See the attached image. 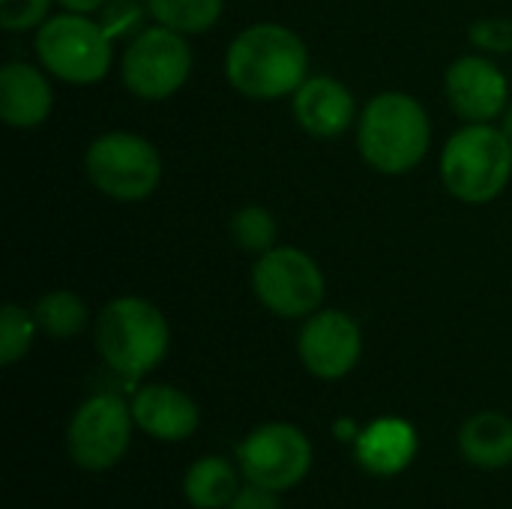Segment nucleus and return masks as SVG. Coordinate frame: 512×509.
I'll return each instance as SVG.
<instances>
[{
    "label": "nucleus",
    "mask_w": 512,
    "mask_h": 509,
    "mask_svg": "<svg viewBox=\"0 0 512 509\" xmlns=\"http://www.w3.org/2000/svg\"><path fill=\"white\" fill-rule=\"evenodd\" d=\"M225 78L246 99L294 96L309 78V48L285 24H249L225 51Z\"/></svg>",
    "instance_id": "obj_1"
},
{
    "label": "nucleus",
    "mask_w": 512,
    "mask_h": 509,
    "mask_svg": "<svg viewBox=\"0 0 512 509\" xmlns=\"http://www.w3.org/2000/svg\"><path fill=\"white\" fill-rule=\"evenodd\" d=\"M432 144V123L420 99L402 90L372 96L357 120V147L369 168L387 177L414 171Z\"/></svg>",
    "instance_id": "obj_2"
},
{
    "label": "nucleus",
    "mask_w": 512,
    "mask_h": 509,
    "mask_svg": "<svg viewBox=\"0 0 512 509\" xmlns=\"http://www.w3.org/2000/svg\"><path fill=\"white\" fill-rule=\"evenodd\" d=\"M93 342L108 369L123 378H141L165 360L171 327L150 300L117 297L96 315Z\"/></svg>",
    "instance_id": "obj_3"
},
{
    "label": "nucleus",
    "mask_w": 512,
    "mask_h": 509,
    "mask_svg": "<svg viewBox=\"0 0 512 509\" xmlns=\"http://www.w3.org/2000/svg\"><path fill=\"white\" fill-rule=\"evenodd\" d=\"M441 180L462 204H489L512 180V141L501 126L468 123L441 150Z\"/></svg>",
    "instance_id": "obj_4"
},
{
    "label": "nucleus",
    "mask_w": 512,
    "mask_h": 509,
    "mask_svg": "<svg viewBox=\"0 0 512 509\" xmlns=\"http://www.w3.org/2000/svg\"><path fill=\"white\" fill-rule=\"evenodd\" d=\"M33 45L42 69L75 87L99 84L114 63V39L81 12L48 15L36 27Z\"/></svg>",
    "instance_id": "obj_5"
},
{
    "label": "nucleus",
    "mask_w": 512,
    "mask_h": 509,
    "mask_svg": "<svg viewBox=\"0 0 512 509\" xmlns=\"http://www.w3.org/2000/svg\"><path fill=\"white\" fill-rule=\"evenodd\" d=\"M87 180L111 201L135 204L150 198L162 183V156L144 135L105 132L84 153Z\"/></svg>",
    "instance_id": "obj_6"
},
{
    "label": "nucleus",
    "mask_w": 512,
    "mask_h": 509,
    "mask_svg": "<svg viewBox=\"0 0 512 509\" xmlns=\"http://www.w3.org/2000/svg\"><path fill=\"white\" fill-rule=\"evenodd\" d=\"M192 63L189 39L171 27L153 24L129 39L120 57V78L132 96L144 102H162L189 81Z\"/></svg>",
    "instance_id": "obj_7"
},
{
    "label": "nucleus",
    "mask_w": 512,
    "mask_h": 509,
    "mask_svg": "<svg viewBox=\"0 0 512 509\" xmlns=\"http://www.w3.org/2000/svg\"><path fill=\"white\" fill-rule=\"evenodd\" d=\"M252 291L279 318L315 315L324 303V273L312 255L294 246H273L252 267Z\"/></svg>",
    "instance_id": "obj_8"
},
{
    "label": "nucleus",
    "mask_w": 512,
    "mask_h": 509,
    "mask_svg": "<svg viewBox=\"0 0 512 509\" xmlns=\"http://www.w3.org/2000/svg\"><path fill=\"white\" fill-rule=\"evenodd\" d=\"M132 408L114 393L90 396L69 420L66 450L72 462L84 471H108L117 465L129 447L132 435Z\"/></svg>",
    "instance_id": "obj_9"
},
{
    "label": "nucleus",
    "mask_w": 512,
    "mask_h": 509,
    "mask_svg": "<svg viewBox=\"0 0 512 509\" xmlns=\"http://www.w3.org/2000/svg\"><path fill=\"white\" fill-rule=\"evenodd\" d=\"M312 465L309 438L288 423H264L240 444V471L270 492L297 486Z\"/></svg>",
    "instance_id": "obj_10"
},
{
    "label": "nucleus",
    "mask_w": 512,
    "mask_h": 509,
    "mask_svg": "<svg viewBox=\"0 0 512 509\" xmlns=\"http://www.w3.org/2000/svg\"><path fill=\"white\" fill-rule=\"evenodd\" d=\"M297 354L306 372H312L315 378L339 381L360 363V354H363L360 324L348 312H339V309L315 312L300 330Z\"/></svg>",
    "instance_id": "obj_11"
},
{
    "label": "nucleus",
    "mask_w": 512,
    "mask_h": 509,
    "mask_svg": "<svg viewBox=\"0 0 512 509\" xmlns=\"http://www.w3.org/2000/svg\"><path fill=\"white\" fill-rule=\"evenodd\" d=\"M450 108L468 123H492L504 117L510 84L495 60L483 54H465L450 63L444 75Z\"/></svg>",
    "instance_id": "obj_12"
},
{
    "label": "nucleus",
    "mask_w": 512,
    "mask_h": 509,
    "mask_svg": "<svg viewBox=\"0 0 512 509\" xmlns=\"http://www.w3.org/2000/svg\"><path fill=\"white\" fill-rule=\"evenodd\" d=\"M294 120L315 138H336L357 123L354 93L333 75H309L291 99Z\"/></svg>",
    "instance_id": "obj_13"
},
{
    "label": "nucleus",
    "mask_w": 512,
    "mask_h": 509,
    "mask_svg": "<svg viewBox=\"0 0 512 509\" xmlns=\"http://www.w3.org/2000/svg\"><path fill=\"white\" fill-rule=\"evenodd\" d=\"M54 108V90L45 69L24 60L0 66V117L9 129H36Z\"/></svg>",
    "instance_id": "obj_14"
},
{
    "label": "nucleus",
    "mask_w": 512,
    "mask_h": 509,
    "mask_svg": "<svg viewBox=\"0 0 512 509\" xmlns=\"http://www.w3.org/2000/svg\"><path fill=\"white\" fill-rule=\"evenodd\" d=\"M135 426L159 441H183L198 429V405L177 387L147 384L132 399Z\"/></svg>",
    "instance_id": "obj_15"
},
{
    "label": "nucleus",
    "mask_w": 512,
    "mask_h": 509,
    "mask_svg": "<svg viewBox=\"0 0 512 509\" xmlns=\"http://www.w3.org/2000/svg\"><path fill=\"white\" fill-rule=\"evenodd\" d=\"M417 453V435L405 420L384 417L357 435V459L372 474H399Z\"/></svg>",
    "instance_id": "obj_16"
},
{
    "label": "nucleus",
    "mask_w": 512,
    "mask_h": 509,
    "mask_svg": "<svg viewBox=\"0 0 512 509\" xmlns=\"http://www.w3.org/2000/svg\"><path fill=\"white\" fill-rule=\"evenodd\" d=\"M459 447L465 459L483 471H498L512 462V420L498 411H483L474 414L462 432H459Z\"/></svg>",
    "instance_id": "obj_17"
},
{
    "label": "nucleus",
    "mask_w": 512,
    "mask_h": 509,
    "mask_svg": "<svg viewBox=\"0 0 512 509\" xmlns=\"http://www.w3.org/2000/svg\"><path fill=\"white\" fill-rule=\"evenodd\" d=\"M183 492H186V501L198 509L231 507V501L240 492L237 471L225 459L207 456L189 468V474L183 480Z\"/></svg>",
    "instance_id": "obj_18"
},
{
    "label": "nucleus",
    "mask_w": 512,
    "mask_h": 509,
    "mask_svg": "<svg viewBox=\"0 0 512 509\" xmlns=\"http://www.w3.org/2000/svg\"><path fill=\"white\" fill-rule=\"evenodd\" d=\"M33 318L39 324V333H45L51 339H72L87 327L90 312L75 291L57 288V291H48L36 300Z\"/></svg>",
    "instance_id": "obj_19"
},
{
    "label": "nucleus",
    "mask_w": 512,
    "mask_h": 509,
    "mask_svg": "<svg viewBox=\"0 0 512 509\" xmlns=\"http://www.w3.org/2000/svg\"><path fill=\"white\" fill-rule=\"evenodd\" d=\"M147 15L183 36L207 33L225 9V0H144Z\"/></svg>",
    "instance_id": "obj_20"
},
{
    "label": "nucleus",
    "mask_w": 512,
    "mask_h": 509,
    "mask_svg": "<svg viewBox=\"0 0 512 509\" xmlns=\"http://www.w3.org/2000/svg\"><path fill=\"white\" fill-rule=\"evenodd\" d=\"M231 240H234L243 252H252V255L270 252V249L276 246V240H279L276 216H273L267 207H258V204L240 207V210L231 216Z\"/></svg>",
    "instance_id": "obj_21"
},
{
    "label": "nucleus",
    "mask_w": 512,
    "mask_h": 509,
    "mask_svg": "<svg viewBox=\"0 0 512 509\" xmlns=\"http://www.w3.org/2000/svg\"><path fill=\"white\" fill-rule=\"evenodd\" d=\"M36 333H39V324L33 312H27L18 303H6L0 309V363L3 366L18 363L30 351Z\"/></svg>",
    "instance_id": "obj_22"
},
{
    "label": "nucleus",
    "mask_w": 512,
    "mask_h": 509,
    "mask_svg": "<svg viewBox=\"0 0 512 509\" xmlns=\"http://www.w3.org/2000/svg\"><path fill=\"white\" fill-rule=\"evenodd\" d=\"M144 12H147V3L141 0H108L96 15V21L102 24V30L111 36V39H123V36H135L138 30H144Z\"/></svg>",
    "instance_id": "obj_23"
},
{
    "label": "nucleus",
    "mask_w": 512,
    "mask_h": 509,
    "mask_svg": "<svg viewBox=\"0 0 512 509\" xmlns=\"http://www.w3.org/2000/svg\"><path fill=\"white\" fill-rule=\"evenodd\" d=\"M54 0H0V24L9 33H24L48 18Z\"/></svg>",
    "instance_id": "obj_24"
},
{
    "label": "nucleus",
    "mask_w": 512,
    "mask_h": 509,
    "mask_svg": "<svg viewBox=\"0 0 512 509\" xmlns=\"http://www.w3.org/2000/svg\"><path fill=\"white\" fill-rule=\"evenodd\" d=\"M471 42L483 51L507 54L512 51V24L504 18H486L471 27Z\"/></svg>",
    "instance_id": "obj_25"
},
{
    "label": "nucleus",
    "mask_w": 512,
    "mask_h": 509,
    "mask_svg": "<svg viewBox=\"0 0 512 509\" xmlns=\"http://www.w3.org/2000/svg\"><path fill=\"white\" fill-rule=\"evenodd\" d=\"M228 509H279V498H276V492L249 483L246 489L237 492V498L231 501Z\"/></svg>",
    "instance_id": "obj_26"
},
{
    "label": "nucleus",
    "mask_w": 512,
    "mask_h": 509,
    "mask_svg": "<svg viewBox=\"0 0 512 509\" xmlns=\"http://www.w3.org/2000/svg\"><path fill=\"white\" fill-rule=\"evenodd\" d=\"M66 12H81V15H90V12H99L108 0H57Z\"/></svg>",
    "instance_id": "obj_27"
},
{
    "label": "nucleus",
    "mask_w": 512,
    "mask_h": 509,
    "mask_svg": "<svg viewBox=\"0 0 512 509\" xmlns=\"http://www.w3.org/2000/svg\"><path fill=\"white\" fill-rule=\"evenodd\" d=\"M501 129H504V135L512 141V105H507V111H504V123H501Z\"/></svg>",
    "instance_id": "obj_28"
},
{
    "label": "nucleus",
    "mask_w": 512,
    "mask_h": 509,
    "mask_svg": "<svg viewBox=\"0 0 512 509\" xmlns=\"http://www.w3.org/2000/svg\"><path fill=\"white\" fill-rule=\"evenodd\" d=\"M336 432H339V438H351V435H354V426H351V420H342V423L336 426Z\"/></svg>",
    "instance_id": "obj_29"
}]
</instances>
